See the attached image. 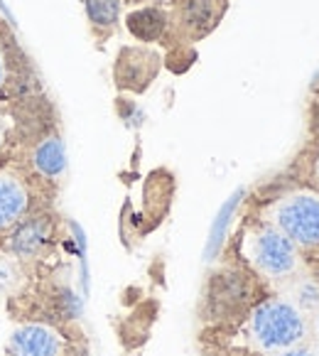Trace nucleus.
<instances>
[{
	"label": "nucleus",
	"instance_id": "nucleus-8",
	"mask_svg": "<svg viewBox=\"0 0 319 356\" xmlns=\"http://www.w3.org/2000/svg\"><path fill=\"white\" fill-rule=\"evenodd\" d=\"M84 6L89 20L99 27H111L121 13V0H84Z\"/></svg>",
	"mask_w": 319,
	"mask_h": 356
},
{
	"label": "nucleus",
	"instance_id": "nucleus-4",
	"mask_svg": "<svg viewBox=\"0 0 319 356\" xmlns=\"http://www.w3.org/2000/svg\"><path fill=\"white\" fill-rule=\"evenodd\" d=\"M59 346H62V341H59L57 332L44 325L20 327L13 332L10 341H8V349L13 356H57Z\"/></svg>",
	"mask_w": 319,
	"mask_h": 356
},
{
	"label": "nucleus",
	"instance_id": "nucleus-12",
	"mask_svg": "<svg viewBox=\"0 0 319 356\" xmlns=\"http://www.w3.org/2000/svg\"><path fill=\"white\" fill-rule=\"evenodd\" d=\"M3 84H6V57L0 52V89H3Z\"/></svg>",
	"mask_w": 319,
	"mask_h": 356
},
{
	"label": "nucleus",
	"instance_id": "nucleus-6",
	"mask_svg": "<svg viewBox=\"0 0 319 356\" xmlns=\"http://www.w3.org/2000/svg\"><path fill=\"white\" fill-rule=\"evenodd\" d=\"M128 30L142 40V42H152L157 37L163 35L165 30V15L155 8H142L138 13L128 15Z\"/></svg>",
	"mask_w": 319,
	"mask_h": 356
},
{
	"label": "nucleus",
	"instance_id": "nucleus-7",
	"mask_svg": "<svg viewBox=\"0 0 319 356\" xmlns=\"http://www.w3.org/2000/svg\"><path fill=\"white\" fill-rule=\"evenodd\" d=\"M67 165L64 157V145L59 138H47L40 143V147L35 150V168L47 177H57Z\"/></svg>",
	"mask_w": 319,
	"mask_h": 356
},
{
	"label": "nucleus",
	"instance_id": "nucleus-13",
	"mask_svg": "<svg viewBox=\"0 0 319 356\" xmlns=\"http://www.w3.org/2000/svg\"><path fill=\"white\" fill-rule=\"evenodd\" d=\"M0 145H3V128H0Z\"/></svg>",
	"mask_w": 319,
	"mask_h": 356
},
{
	"label": "nucleus",
	"instance_id": "nucleus-10",
	"mask_svg": "<svg viewBox=\"0 0 319 356\" xmlns=\"http://www.w3.org/2000/svg\"><path fill=\"white\" fill-rule=\"evenodd\" d=\"M297 298H300V305H302V307H317L319 305V285H314V283L302 285L300 293H297Z\"/></svg>",
	"mask_w": 319,
	"mask_h": 356
},
{
	"label": "nucleus",
	"instance_id": "nucleus-9",
	"mask_svg": "<svg viewBox=\"0 0 319 356\" xmlns=\"http://www.w3.org/2000/svg\"><path fill=\"white\" fill-rule=\"evenodd\" d=\"M44 236H47L44 234V226L40 224V221H30V224H25L15 234V238H13V248H15L17 253H22V256L35 253L37 248L42 246Z\"/></svg>",
	"mask_w": 319,
	"mask_h": 356
},
{
	"label": "nucleus",
	"instance_id": "nucleus-3",
	"mask_svg": "<svg viewBox=\"0 0 319 356\" xmlns=\"http://www.w3.org/2000/svg\"><path fill=\"white\" fill-rule=\"evenodd\" d=\"M251 258L268 275H288L297 263L293 241L280 229L258 231L251 241Z\"/></svg>",
	"mask_w": 319,
	"mask_h": 356
},
{
	"label": "nucleus",
	"instance_id": "nucleus-1",
	"mask_svg": "<svg viewBox=\"0 0 319 356\" xmlns=\"http://www.w3.org/2000/svg\"><path fill=\"white\" fill-rule=\"evenodd\" d=\"M253 339L265 351H285L304 337V320L300 309L283 300H270L256 307L251 317Z\"/></svg>",
	"mask_w": 319,
	"mask_h": 356
},
{
	"label": "nucleus",
	"instance_id": "nucleus-14",
	"mask_svg": "<svg viewBox=\"0 0 319 356\" xmlns=\"http://www.w3.org/2000/svg\"><path fill=\"white\" fill-rule=\"evenodd\" d=\"M317 330H319V314H317Z\"/></svg>",
	"mask_w": 319,
	"mask_h": 356
},
{
	"label": "nucleus",
	"instance_id": "nucleus-11",
	"mask_svg": "<svg viewBox=\"0 0 319 356\" xmlns=\"http://www.w3.org/2000/svg\"><path fill=\"white\" fill-rule=\"evenodd\" d=\"M280 356H314L312 351H302V349H285Z\"/></svg>",
	"mask_w": 319,
	"mask_h": 356
},
{
	"label": "nucleus",
	"instance_id": "nucleus-5",
	"mask_svg": "<svg viewBox=\"0 0 319 356\" xmlns=\"http://www.w3.org/2000/svg\"><path fill=\"white\" fill-rule=\"evenodd\" d=\"M27 209V194L10 175H0V229L13 226Z\"/></svg>",
	"mask_w": 319,
	"mask_h": 356
},
{
	"label": "nucleus",
	"instance_id": "nucleus-2",
	"mask_svg": "<svg viewBox=\"0 0 319 356\" xmlns=\"http://www.w3.org/2000/svg\"><path fill=\"white\" fill-rule=\"evenodd\" d=\"M275 221L290 241L317 246L319 243V197L295 194L275 209Z\"/></svg>",
	"mask_w": 319,
	"mask_h": 356
},
{
	"label": "nucleus",
	"instance_id": "nucleus-15",
	"mask_svg": "<svg viewBox=\"0 0 319 356\" xmlns=\"http://www.w3.org/2000/svg\"><path fill=\"white\" fill-rule=\"evenodd\" d=\"M317 175H319V163H317Z\"/></svg>",
	"mask_w": 319,
	"mask_h": 356
}]
</instances>
